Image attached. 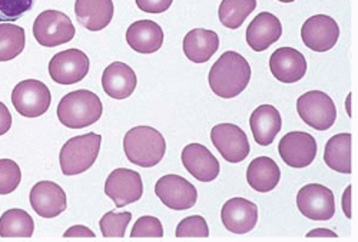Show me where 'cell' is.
Segmentation results:
<instances>
[{
	"mask_svg": "<svg viewBox=\"0 0 358 242\" xmlns=\"http://www.w3.org/2000/svg\"><path fill=\"white\" fill-rule=\"evenodd\" d=\"M56 113L59 122L64 127L82 129L98 122L103 113V105L96 94L86 89H79L69 92L61 99Z\"/></svg>",
	"mask_w": 358,
	"mask_h": 242,
	"instance_id": "2",
	"label": "cell"
},
{
	"mask_svg": "<svg viewBox=\"0 0 358 242\" xmlns=\"http://www.w3.org/2000/svg\"><path fill=\"white\" fill-rule=\"evenodd\" d=\"M101 143L102 136L94 132L71 138L64 145L61 155H59V162H61L64 175H79L92 168L98 159Z\"/></svg>",
	"mask_w": 358,
	"mask_h": 242,
	"instance_id": "4",
	"label": "cell"
},
{
	"mask_svg": "<svg viewBox=\"0 0 358 242\" xmlns=\"http://www.w3.org/2000/svg\"><path fill=\"white\" fill-rule=\"evenodd\" d=\"M296 112L308 127L317 131H328L337 119V108L333 99L321 90H310L298 98Z\"/></svg>",
	"mask_w": 358,
	"mask_h": 242,
	"instance_id": "5",
	"label": "cell"
},
{
	"mask_svg": "<svg viewBox=\"0 0 358 242\" xmlns=\"http://www.w3.org/2000/svg\"><path fill=\"white\" fill-rule=\"evenodd\" d=\"M324 161L340 173H351V134H338L328 139Z\"/></svg>",
	"mask_w": 358,
	"mask_h": 242,
	"instance_id": "26",
	"label": "cell"
},
{
	"mask_svg": "<svg viewBox=\"0 0 358 242\" xmlns=\"http://www.w3.org/2000/svg\"><path fill=\"white\" fill-rule=\"evenodd\" d=\"M178 238H208L210 236V229L205 218L201 215H194L184 218L176 227Z\"/></svg>",
	"mask_w": 358,
	"mask_h": 242,
	"instance_id": "33",
	"label": "cell"
},
{
	"mask_svg": "<svg viewBox=\"0 0 358 242\" xmlns=\"http://www.w3.org/2000/svg\"><path fill=\"white\" fill-rule=\"evenodd\" d=\"M220 48V38L214 30L194 29L184 38L182 49L185 56L195 64H205Z\"/></svg>",
	"mask_w": 358,
	"mask_h": 242,
	"instance_id": "24",
	"label": "cell"
},
{
	"mask_svg": "<svg viewBox=\"0 0 358 242\" xmlns=\"http://www.w3.org/2000/svg\"><path fill=\"white\" fill-rule=\"evenodd\" d=\"M250 128L258 145H271L282 128V119L278 109L273 105L258 106L250 118Z\"/></svg>",
	"mask_w": 358,
	"mask_h": 242,
	"instance_id": "21",
	"label": "cell"
},
{
	"mask_svg": "<svg viewBox=\"0 0 358 242\" xmlns=\"http://www.w3.org/2000/svg\"><path fill=\"white\" fill-rule=\"evenodd\" d=\"M343 211L345 213L347 218H351V185L347 187L343 195Z\"/></svg>",
	"mask_w": 358,
	"mask_h": 242,
	"instance_id": "38",
	"label": "cell"
},
{
	"mask_svg": "<svg viewBox=\"0 0 358 242\" xmlns=\"http://www.w3.org/2000/svg\"><path fill=\"white\" fill-rule=\"evenodd\" d=\"M296 206L313 221H328L336 214V199L330 188L321 184H308L298 191Z\"/></svg>",
	"mask_w": 358,
	"mask_h": 242,
	"instance_id": "8",
	"label": "cell"
},
{
	"mask_svg": "<svg viewBox=\"0 0 358 242\" xmlns=\"http://www.w3.org/2000/svg\"><path fill=\"white\" fill-rule=\"evenodd\" d=\"M132 238H162L164 236V228L158 218L155 217H141L136 224L134 225V229L131 231Z\"/></svg>",
	"mask_w": 358,
	"mask_h": 242,
	"instance_id": "34",
	"label": "cell"
},
{
	"mask_svg": "<svg viewBox=\"0 0 358 242\" xmlns=\"http://www.w3.org/2000/svg\"><path fill=\"white\" fill-rule=\"evenodd\" d=\"M124 150L129 162L152 168L162 161L166 142L162 134L152 127H135L124 138Z\"/></svg>",
	"mask_w": 358,
	"mask_h": 242,
	"instance_id": "3",
	"label": "cell"
},
{
	"mask_svg": "<svg viewBox=\"0 0 358 242\" xmlns=\"http://www.w3.org/2000/svg\"><path fill=\"white\" fill-rule=\"evenodd\" d=\"M255 8L257 0H222L218 10L220 20L228 29H238Z\"/></svg>",
	"mask_w": 358,
	"mask_h": 242,
	"instance_id": "29",
	"label": "cell"
},
{
	"mask_svg": "<svg viewBox=\"0 0 358 242\" xmlns=\"http://www.w3.org/2000/svg\"><path fill=\"white\" fill-rule=\"evenodd\" d=\"M26 43L24 30L13 23H0V62L17 57Z\"/></svg>",
	"mask_w": 358,
	"mask_h": 242,
	"instance_id": "28",
	"label": "cell"
},
{
	"mask_svg": "<svg viewBox=\"0 0 358 242\" xmlns=\"http://www.w3.org/2000/svg\"><path fill=\"white\" fill-rule=\"evenodd\" d=\"M338 38V23L327 15L311 16L301 27V39L304 45L314 52H327L333 49Z\"/></svg>",
	"mask_w": 358,
	"mask_h": 242,
	"instance_id": "14",
	"label": "cell"
},
{
	"mask_svg": "<svg viewBox=\"0 0 358 242\" xmlns=\"http://www.w3.org/2000/svg\"><path fill=\"white\" fill-rule=\"evenodd\" d=\"M34 36L41 46H61L73 39L75 26L65 13L57 10H45L34 23Z\"/></svg>",
	"mask_w": 358,
	"mask_h": 242,
	"instance_id": "6",
	"label": "cell"
},
{
	"mask_svg": "<svg viewBox=\"0 0 358 242\" xmlns=\"http://www.w3.org/2000/svg\"><path fill=\"white\" fill-rule=\"evenodd\" d=\"M35 0H0V23H13L32 9Z\"/></svg>",
	"mask_w": 358,
	"mask_h": 242,
	"instance_id": "32",
	"label": "cell"
},
{
	"mask_svg": "<svg viewBox=\"0 0 358 242\" xmlns=\"http://www.w3.org/2000/svg\"><path fill=\"white\" fill-rule=\"evenodd\" d=\"M12 128V115L5 104L0 102V136L8 134Z\"/></svg>",
	"mask_w": 358,
	"mask_h": 242,
	"instance_id": "36",
	"label": "cell"
},
{
	"mask_svg": "<svg viewBox=\"0 0 358 242\" xmlns=\"http://www.w3.org/2000/svg\"><path fill=\"white\" fill-rule=\"evenodd\" d=\"M29 199L35 213L46 220L61 215L68 206L65 191L52 180H41L35 184Z\"/></svg>",
	"mask_w": 358,
	"mask_h": 242,
	"instance_id": "15",
	"label": "cell"
},
{
	"mask_svg": "<svg viewBox=\"0 0 358 242\" xmlns=\"http://www.w3.org/2000/svg\"><path fill=\"white\" fill-rule=\"evenodd\" d=\"M105 194L115 202L116 208H124L134 204L143 195L142 178L132 169H115L106 179Z\"/></svg>",
	"mask_w": 358,
	"mask_h": 242,
	"instance_id": "10",
	"label": "cell"
},
{
	"mask_svg": "<svg viewBox=\"0 0 358 242\" xmlns=\"http://www.w3.org/2000/svg\"><path fill=\"white\" fill-rule=\"evenodd\" d=\"M282 35L280 19L268 12H262L252 19L247 29V43L255 52H264L273 46Z\"/></svg>",
	"mask_w": 358,
	"mask_h": 242,
	"instance_id": "19",
	"label": "cell"
},
{
	"mask_svg": "<svg viewBox=\"0 0 358 242\" xmlns=\"http://www.w3.org/2000/svg\"><path fill=\"white\" fill-rule=\"evenodd\" d=\"M278 152L288 166L307 168L317 157V142L315 138L307 132H289L281 138Z\"/></svg>",
	"mask_w": 358,
	"mask_h": 242,
	"instance_id": "13",
	"label": "cell"
},
{
	"mask_svg": "<svg viewBox=\"0 0 358 242\" xmlns=\"http://www.w3.org/2000/svg\"><path fill=\"white\" fill-rule=\"evenodd\" d=\"M65 238H95V232L83 225H75L69 228L65 234Z\"/></svg>",
	"mask_w": 358,
	"mask_h": 242,
	"instance_id": "37",
	"label": "cell"
},
{
	"mask_svg": "<svg viewBox=\"0 0 358 242\" xmlns=\"http://www.w3.org/2000/svg\"><path fill=\"white\" fill-rule=\"evenodd\" d=\"M112 0H76L75 15L78 22L91 32L105 29L113 17Z\"/></svg>",
	"mask_w": 358,
	"mask_h": 242,
	"instance_id": "22",
	"label": "cell"
},
{
	"mask_svg": "<svg viewBox=\"0 0 358 242\" xmlns=\"http://www.w3.org/2000/svg\"><path fill=\"white\" fill-rule=\"evenodd\" d=\"M34 231V218L23 209H9L0 217V236L2 238H31Z\"/></svg>",
	"mask_w": 358,
	"mask_h": 242,
	"instance_id": "27",
	"label": "cell"
},
{
	"mask_svg": "<svg viewBox=\"0 0 358 242\" xmlns=\"http://www.w3.org/2000/svg\"><path fill=\"white\" fill-rule=\"evenodd\" d=\"M49 87L35 79L19 82L12 92V104L19 115L24 118H38L48 112L50 106Z\"/></svg>",
	"mask_w": 358,
	"mask_h": 242,
	"instance_id": "7",
	"label": "cell"
},
{
	"mask_svg": "<svg viewBox=\"0 0 358 242\" xmlns=\"http://www.w3.org/2000/svg\"><path fill=\"white\" fill-rule=\"evenodd\" d=\"M270 69L274 78L282 83H295L307 73V60L294 48H280L270 59Z\"/></svg>",
	"mask_w": 358,
	"mask_h": 242,
	"instance_id": "18",
	"label": "cell"
},
{
	"mask_svg": "<svg viewBox=\"0 0 358 242\" xmlns=\"http://www.w3.org/2000/svg\"><path fill=\"white\" fill-rule=\"evenodd\" d=\"M281 179V171L277 162L268 157L255 158L247 169V180L252 190L265 194L275 190Z\"/></svg>",
	"mask_w": 358,
	"mask_h": 242,
	"instance_id": "25",
	"label": "cell"
},
{
	"mask_svg": "<svg viewBox=\"0 0 358 242\" xmlns=\"http://www.w3.org/2000/svg\"><path fill=\"white\" fill-rule=\"evenodd\" d=\"M211 141L222 158L229 164H240L250 155V142L245 132L234 124H220L211 131Z\"/></svg>",
	"mask_w": 358,
	"mask_h": 242,
	"instance_id": "9",
	"label": "cell"
},
{
	"mask_svg": "<svg viewBox=\"0 0 358 242\" xmlns=\"http://www.w3.org/2000/svg\"><path fill=\"white\" fill-rule=\"evenodd\" d=\"M131 220V213L117 214L115 211H110V213L105 214L99 221L101 232L105 238H124Z\"/></svg>",
	"mask_w": 358,
	"mask_h": 242,
	"instance_id": "30",
	"label": "cell"
},
{
	"mask_svg": "<svg viewBox=\"0 0 358 242\" xmlns=\"http://www.w3.org/2000/svg\"><path fill=\"white\" fill-rule=\"evenodd\" d=\"M278 2H282V3H291V2H294V0H278Z\"/></svg>",
	"mask_w": 358,
	"mask_h": 242,
	"instance_id": "40",
	"label": "cell"
},
{
	"mask_svg": "<svg viewBox=\"0 0 358 242\" xmlns=\"http://www.w3.org/2000/svg\"><path fill=\"white\" fill-rule=\"evenodd\" d=\"M307 236L310 238H337L338 235L336 234V232H333V231H330V229H325V228H317V229H314V231H311V232H308L307 234Z\"/></svg>",
	"mask_w": 358,
	"mask_h": 242,
	"instance_id": "39",
	"label": "cell"
},
{
	"mask_svg": "<svg viewBox=\"0 0 358 242\" xmlns=\"http://www.w3.org/2000/svg\"><path fill=\"white\" fill-rule=\"evenodd\" d=\"M22 172L12 159H0V195L12 194L20 184Z\"/></svg>",
	"mask_w": 358,
	"mask_h": 242,
	"instance_id": "31",
	"label": "cell"
},
{
	"mask_svg": "<svg viewBox=\"0 0 358 242\" xmlns=\"http://www.w3.org/2000/svg\"><path fill=\"white\" fill-rule=\"evenodd\" d=\"M185 169L201 183H211L220 175V162L210 149L201 143H189L182 150Z\"/></svg>",
	"mask_w": 358,
	"mask_h": 242,
	"instance_id": "17",
	"label": "cell"
},
{
	"mask_svg": "<svg viewBox=\"0 0 358 242\" xmlns=\"http://www.w3.org/2000/svg\"><path fill=\"white\" fill-rule=\"evenodd\" d=\"M155 194L165 206L175 211L191 209L198 198L195 187L179 175L162 176L155 185Z\"/></svg>",
	"mask_w": 358,
	"mask_h": 242,
	"instance_id": "12",
	"label": "cell"
},
{
	"mask_svg": "<svg viewBox=\"0 0 358 242\" xmlns=\"http://www.w3.org/2000/svg\"><path fill=\"white\" fill-rule=\"evenodd\" d=\"M136 73L124 62L110 64L102 75V86L108 97L122 101L129 98L136 89Z\"/></svg>",
	"mask_w": 358,
	"mask_h": 242,
	"instance_id": "20",
	"label": "cell"
},
{
	"mask_svg": "<svg viewBox=\"0 0 358 242\" xmlns=\"http://www.w3.org/2000/svg\"><path fill=\"white\" fill-rule=\"evenodd\" d=\"M251 80V66L247 59L236 52H225L213 65L208 82L211 90L224 99H231L244 92Z\"/></svg>",
	"mask_w": 358,
	"mask_h": 242,
	"instance_id": "1",
	"label": "cell"
},
{
	"mask_svg": "<svg viewBox=\"0 0 358 242\" xmlns=\"http://www.w3.org/2000/svg\"><path fill=\"white\" fill-rule=\"evenodd\" d=\"M127 42L138 53H154L164 43V30L152 20H138L128 27Z\"/></svg>",
	"mask_w": 358,
	"mask_h": 242,
	"instance_id": "23",
	"label": "cell"
},
{
	"mask_svg": "<svg viewBox=\"0 0 358 242\" xmlns=\"http://www.w3.org/2000/svg\"><path fill=\"white\" fill-rule=\"evenodd\" d=\"M136 6L145 13H164L166 12L173 0H135Z\"/></svg>",
	"mask_w": 358,
	"mask_h": 242,
	"instance_id": "35",
	"label": "cell"
},
{
	"mask_svg": "<svg viewBox=\"0 0 358 242\" xmlns=\"http://www.w3.org/2000/svg\"><path fill=\"white\" fill-rule=\"evenodd\" d=\"M89 72V57L79 49L56 53L49 64V75L53 82L73 85L85 79Z\"/></svg>",
	"mask_w": 358,
	"mask_h": 242,
	"instance_id": "11",
	"label": "cell"
},
{
	"mask_svg": "<svg viewBox=\"0 0 358 242\" xmlns=\"http://www.w3.org/2000/svg\"><path fill=\"white\" fill-rule=\"evenodd\" d=\"M221 220L228 231L247 234L257 225L258 206L245 198H232L222 206Z\"/></svg>",
	"mask_w": 358,
	"mask_h": 242,
	"instance_id": "16",
	"label": "cell"
}]
</instances>
